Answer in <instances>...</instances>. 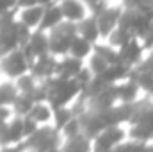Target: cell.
Returning a JSON list of instances; mask_svg holds the SVG:
<instances>
[{
    "mask_svg": "<svg viewBox=\"0 0 153 152\" xmlns=\"http://www.w3.org/2000/svg\"><path fill=\"white\" fill-rule=\"evenodd\" d=\"M121 7H105L102 9L94 20H96V25H98V31H100V36H109L111 31L114 29L116 25L119 23V16H121Z\"/></svg>",
    "mask_w": 153,
    "mask_h": 152,
    "instance_id": "3957f363",
    "label": "cell"
},
{
    "mask_svg": "<svg viewBox=\"0 0 153 152\" xmlns=\"http://www.w3.org/2000/svg\"><path fill=\"white\" fill-rule=\"evenodd\" d=\"M43 11H45V5H30V7H23L22 13H20V22L23 25H27L29 29H38L39 22H41V16H43Z\"/></svg>",
    "mask_w": 153,
    "mask_h": 152,
    "instance_id": "ba28073f",
    "label": "cell"
},
{
    "mask_svg": "<svg viewBox=\"0 0 153 152\" xmlns=\"http://www.w3.org/2000/svg\"><path fill=\"white\" fill-rule=\"evenodd\" d=\"M39 5H48V4H53V0H38Z\"/></svg>",
    "mask_w": 153,
    "mask_h": 152,
    "instance_id": "ac0fdd59",
    "label": "cell"
},
{
    "mask_svg": "<svg viewBox=\"0 0 153 152\" xmlns=\"http://www.w3.org/2000/svg\"><path fill=\"white\" fill-rule=\"evenodd\" d=\"M107 66H109V63H107L100 54L94 52V54L91 56V59H89V66H87V68H89V72H91L93 75H100V74L105 72Z\"/></svg>",
    "mask_w": 153,
    "mask_h": 152,
    "instance_id": "9a60e30c",
    "label": "cell"
},
{
    "mask_svg": "<svg viewBox=\"0 0 153 152\" xmlns=\"http://www.w3.org/2000/svg\"><path fill=\"white\" fill-rule=\"evenodd\" d=\"M143 45L135 39V36L132 39H128L123 47H119L117 48V54H119V61L121 63H125L126 66L128 65H134V63H137L139 59H141V56H143Z\"/></svg>",
    "mask_w": 153,
    "mask_h": 152,
    "instance_id": "5b68a950",
    "label": "cell"
},
{
    "mask_svg": "<svg viewBox=\"0 0 153 152\" xmlns=\"http://www.w3.org/2000/svg\"><path fill=\"white\" fill-rule=\"evenodd\" d=\"M16 9V0H0V14Z\"/></svg>",
    "mask_w": 153,
    "mask_h": 152,
    "instance_id": "2e32d148",
    "label": "cell"
},
{
    "mask_svg": "<svg viewBox=\"0 0 153 152\" xmlns=\"http://www.w3.org/2000/svg\"><path fill=\"white\" fill-rule=\"evenodd\" d=\"M68 52H70V56H73L76 59H84V57H87L93 52V45L87 39H84L82 36L76 34L75 38L71 39V43H70Z\"/></svg>",
    "mask_w": 153,
    "mask_h": 152,
    "instance_id": "30bf717a",
    "label": "cell"
},
{
    "mask_svg": "<svg viewBox=\"0 0 153 152\" xmlns=\"http://www.w3.org/2000/svg\"><path fill=\"white\" fill-rule=\"evenodd\" d=\"M80 68H82V59H76L73 56H70V57H64L61 63H57L55 74L59 77H64V79H73Z\"/></svg>",
    "mask_w": 153,
    "mask_h": 152,
    "instance_id": "9c48e42d",
    "label": "cell"
},
{
    "mask_svg": "<svg viewBox=\"0 0 153 152\" xmlns=\"http://www.w3.org/2000/svg\"><path fill=\"white\" fill-rule=\"evenodd\" d=\"M38 0H16V9H23V7H30L36 5Z\"/></svg>",
    "mask_w": 153,
    "mask_h": 152,
    "instance_id": "e0dca14e",
    "label": "cell"
},
{
    "mask_svg": "<svg viewBox=\"0 0 153 152\" xmlns=\"http://www.w3.org/2000/svg\"><path fill=\"white\" fill-rule=\"evenodd\" d=\"M75 36H76V23L62 20L53 29H50V34H48V52L53 54V56L68 54L70 43H71V39Z\"/></svg>",
    "mask_w": 153,
    "mask_h": 152,
    "instance_id": "6da1fadb",
    "label": "cell"
},
{
    "mask_svg": "<svg viewBox=\"0 0 153 152\" xmlns=\"http://www.w3.org/2000/svg\"><path fill=\"white\" fill-rule=\"evenodd\" d=\"M29 68H30V65H29V61H27V57L20 47L4 54L0 59V70L7 77H20L27 74Z\"/></svg>",
    "mask_w": 153,
    "mask_h": 152,
    "instance_id": "7a4b0ae2",
    "label": "cell"
},
{
    "mask_svg": "<svg viewBox=\"0 0 153 152\" xmlns=\"http://www.w3.org/2000/svg\"><path fill=\"white\" fill-rule=\"evenodd\" d=\"M61 22H62V13H61L59 4H48V5H45V11H43V16H41L38 29L46 32V31L53 29Z\"/></svg>",
    "mask_w": 153,
    "mask_h": 152,
    "instance_id": "8992f818",
    "label": "cell"
},
{
    "mask_svg": "<svg viewBox=\"0 0 153 152\" xmlns=\"http://www.w3.org/2000/svg\"><path fill=\"white\" fill-rule=\"evenodd\" d=\"M59 7L62 13V20H66V22L76 23L87 16V7L82 0H61Z\"/></svg>",
    "mask_w": 153,
    "mask_h": 152,
    "instance_id": "277c9868",
    "label": "cell"
},
{
    "mask_svg": "<svg viewBox=\"0 0 153 152\" xmlns=\"http://www.w3.org/2000/svg\"><path fill=\"white\" fill-rule=\"evenodd\" d=\"M18 97V90L16 86L13 84H0V106H5V104H13L14 99Z\"/></svg>",
    "mask_w": 153,
    "mask_h": 152,
    "instance_id": "5bb4252c",
    "label": "cell"
},
{
    "mask_svg": "<svg viewBox=\"0 0 153 152\" xmlns=\"http://www.w3.org/2000/svg\"><path fill=\"white\" fill-rule=\"evenodd\" d=\"M76 34L82 36L84 39H87L91 45H94L98 41V38H100V31H98V25H96L94 16H91V18L85 16L84 20L76 22Z\"/></svg>",
    "mask_w": 153,
    "mask_h": 152,
    "instance_id": "52a82bcc",
    "label": "cell"
},
{
    "mask_svg": "<svg viewBox=\"0 0 153 152\" xmlns=\"http://www.w3.org/2000/svg\"><path fill=\"white\" fill-rule=\"evenodd\" d=\"M14 48H18V41H16V36H14L13 29L0 31V56L11 52Z\"/></svg>",
    "mask_w": 153,
    "mask_h": 152,
    "instance_id": "7c38bea8",
    "label": "cell"
},
{
    "mask_svg": "<svg viewBox=\"0 0 153 152\" xmlns=\"http://www.w3.org/2000/svg\"><path fill=\"white\" fill-rule=\"evenodd\" d=\"M134 38V34L126 29V27H123V25H116L114 29L111 31V34H109V41H111V47H114V48H119V47H123L128 39Z\"/></svg>",
    "mask_w": 153,
    "mask_h": 152,
    "instance_id": "8fae6325",
    "label": "cell"
},
{
    "mask_svg": "<svg viewBox=\"0 0 153 152\" xmlns=\"http://www.w3.org/2000/svg\"><path fill=\"white\" fill-rule=\"evenodd\" d=\"M27 114H29V118H32L36 123H38V122H46V120L50 118V108H48L46 104L34 102Z\"/></svg>",
    "mask_w": 153,
    "mask_h": 152,
    "instance_id": "4fadbf2b",
    "label": "cell"
}]
</instances>
